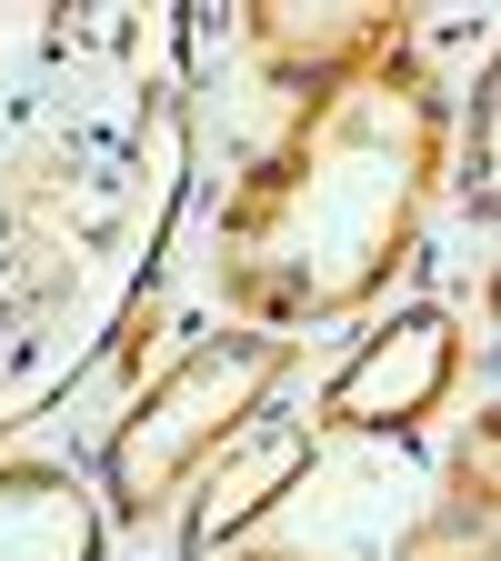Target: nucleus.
Listing matches in <instances>:
<instances>
[{
  "label": "nucleus",
  "instance_id": "1a4fd4ad",
  "mask_svg": "<svg viewBox=\"0 0 501 561\" xmlns=\"http://www.w3.org/2000/svg\"><path fill=\"white\" fill-rule=\"evenodd\" d=\"M231 561H321V551H231Z\"/></svg>",
  "mask_w": 501,
  "mask_h": 561
},
{
  "label": "nucleus",
  "instance_id": "0eeeda50",
  "mask_svg": "<svg viewBox=\"0 0 501 561\" xmlns=\"http://www.w3.org/2000/svg\"><path fill=\"white\" fill-rule=\"evenodd\" d=\"M0 561H111V512L70 461H0Z\"/></svg>",
  "mask_w": 501,
  "mask_h": 561
},
{
  "label": "nucleus",
  "instance_id": "f257e3e1",
  "mask_svg": "<svg viewBox=\"0 0 501 561\" xmlns=\"http://www.w3.org/2000/svg\"><path fill=\"white\" fill-rule=\"evenodd\" d=\"M181 201V21L0 11V432L130 341Z\"/></svg>",
  "mask_w": 501,
  "mask_h": 561
},
{
  "label": "nucleus",
  "instance_id": "f03ea898",
  "mask_svg": "<svg viewBox=\"0 0 501 561\" xmlns=\"http://www.w3.org/2000/svg\"><path fill=\"white\" fill-rule=\"evenodd\" d=\"M452 171V101L421 41L281 101V130L251 151L231 201L210 210V280L241 331L301 341L372 311Z\"/></svg>",
  "mask_w": 501,
  "mask_h": 561
},
{
  "label": "nucleus",
  "instance_id": "7ed1b4c3",
  "mask_svg": "<svg viewBox=\"0 0 501 561\" xmlns=\"http://www.w3.org/2000/svg\"><path fill=\"white\" fill-rule=\"evenodd\" d=\"M292 362H301V341H281V331H201L191 351H171L101 442V481H91L101 512L121 531H151L161 512H181V491L210 471V451L261 401H281Z\"/></svg>",
  "mask_w": 501,
  "mask_h": 561
},
{
  "label": "nucleus",
  "instance_id": "20e7f679",
  "mask_svg": "<svg viewBox=\"0 0 501 561\" xmlns=\"http://www.w3.org/2000/svg\"><path fill=\"white\" fill-rule=\"evenodd\" d=\"M462 362H471V331H462V311H442V301H421V311H391L382 331H362V351L321 381V401H311V432L331 442V432H362V442H401V432H421L442 401H452V381H462Z\"/></svg>",
  "mask_w": 501,
  "mask_h": 561
},
{
  "label": "nucleus",
  "instance_id": "423d86ee",
  "mask_svg": "<svg viewBox=\"0 0 501 561\" xmlns=\"http://www.w3.org/2000/svg\"><path fill=\"white\" fill-rule=\"evenodd\" d=\"M411 41V11H382V0H341V11H301V0H251L241 11V50L271 81V101H301L341 70H362L382 50Z\"/></svg>",
  "mask_w": 501,
  "mask_h": 561
},
{
  "label": "nucleus",
  "instance_id": "6e6552de",
  "mask_svg": "<svg viewBox=\"0 0 501 561\" xmlns=\"http://www.w3.org/2000/svg\"><path fill=\"white\" fill-rule=\"evenodd\" d=\"M501 531V411H471V432L452 442L421 522L391 541V561H491Z\"/></svg>",
  "mask_w": 501,
  "mask_h": 561
},
{
  "label": "nucleus",
  "instance_id": "39448f33",
  "mask_svg": "<svg viewBox=\"0 0 501 561\" xmlns=\"http://www.w3.org/2000/svg\"><path fill=\"white\" fill-rule=\"evenodd\" d=\"M311 461H321V432H311V411H281V401H261L241 432L210 451V471L181 491V512H171V531H181V561H210V551H231L271 502H292V491L311 481Z\"/></svg>",
  "mask_w": 501,
  "mask_h": 561
}]
</instances>
